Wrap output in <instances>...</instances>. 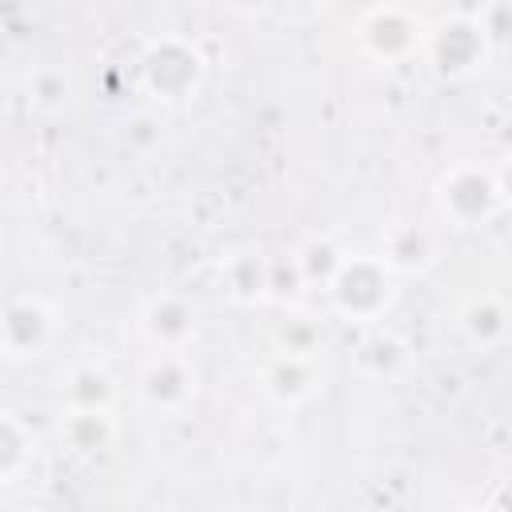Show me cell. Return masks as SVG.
Returning <instances> with one entry per match:
<instances>
[{
    "label": "cell",
    "instance_id": "cell-5",
    "mask_svg": "<svg viewBox=\"0 0 512 512\" xmlns=\"http://www.w3.org/2000/svg\"><path fill=\"white\" fill-rule=\"evenodd\" d=\"M428 24L400 8V4H376L356 20V44L376 64H404L424 48Z\"/></svg>",
    "mask_w": 512,
    "mask_h": 512
},
{
    "label": "cell",
    "instance_id": "cell-12",
    "mask_svg": "<svg viewBox=\"0 0 512 512\" xmlns=\"http://www.w3.org/2000/svg\"><path fill=\"white\" fill-rule=\"evenodd\" d=\"M456 324H460V336L472 348L496 352L508 340V304H504L500 292H476V296H468L460 304Z\"/></svg>",
    "mask_w": 512,
    "mask_h": 512
},
{
    "label": "cell",
    "instance_id": "cell-22",
    "mask_svg": "<svg viewBox=\"0 0 512 512\" xmlns=\"http://www.w3.org/2000/svg\"><path fill=\"white\" fill-rule=\"evenodd\" d=\"M476 20H480V28H484L488 44L500 52V48H504V40H508V4H504V0H488V4L476 12Z\"/></svg>",
    "mask_w": 512,
    "mask_h": 512
},
{
    "label": "cell",
    "instance_id": "cell-21",
    "mask_svg": "<svg viewBox=\"0 0 512 512\" xmlns=\"http://www.w3.org/2000/svg\"><path fill=\"white\" fill-rule=\"evenodd\" d=\"M304 288L308 284H304V276L296 268V256L292 252L272 256V264H268V300H296Z\"/></svg>",
    "mask_w": 512,
    "mask_h": 512
},
{
    "label": "cell",
    "instance_id": "cell-20",
    "mask_svg": "<svg viewBox=\"0 0 512 512\" xmlns=\"http://www.w3.org/2000/svg\"><path fill=\"white\" fill-rule=\"evenodd\" d=\"M124 148L136 152V156H152L160 144H164V120L156 112H132L124 132H120Z\"/></svg>",
    "mask_w": 512,
    "mask_h": 512
},
{
    "label": "cell",
    "instance_id": "cell-13",
    "mask_svg": "<svg viewBox=\"0 0 512 512\" xmlns=\"http://www.w3.org/2000/svg\"><path fill=\"white\" fill-rule=\"evenodd\" d=\"M352 364L364 380H396L408 368V340L384 324H368L364 340L352 352Z\"/></svg>",
    "mask_w": 512,
    "mask_h": 512
},
{
    "label": "cell",
    "instance_id": "cell-8",
    "mask_svg": "<svg viewBox=\"0 0 512 512\" xmlns=\"http://www.w3.org/2000/svg\"><path fill=\"white\" fill-rule=\"evenodd\" d=\"M140 328H144V340L156 352H184L196 336V308L180 292H160L144 304Z\"/></svg>",
    "mask_w": 512,
    "mask_h": 512
},
{
    "label": "cell",
    "instance_id": "cell-6",
    "mask_svg": "<svg viewBox=\"0 0 512 512\" xmlns=\"http://www.w3.org/2000/svg\"><path fill=\"white\" fill-rule=\"evenodd\" d=\"M136 392L156 412H184L196 400V364L188 352H152L136 376Z\"/></svg>",
    "mask_w": 512,
    "mask_h": 512
},
{
    "label": "cell",
    "instance_id": "cell-1",
    "mask_svg": "<svg viewBox=\"0 0 512 512\" xmlns=\"http://www.w3.org/2000/svg\"><path fill=\"white\" fill-rule=\"evenodd\" d=\"M324 296H328V308L340 320L380 324V316L388 312V304L396 296V276H392V268L380 256L352 252V256H344V264L328 280Z\"/></svg>",
    "mask_w": 512,
    "mask_h": 512
},
{
    "label": "cell",
    "instance_id": "cell-4",
    "mask_svg": "<svg viewBox=\"0 0 512 512\" xmlns=\"http://www.w3.org/2000/svg\"><path fill=\"white\" fill-rule=\"evenodd\" d=\"M140 80H144V92L164 100V104L188 100L204 80V56L184 36H160L144 48Z\"/></svg>",
    "mask_w": 512,
    "mask_h": 512
},
{
    "label": "cell",
    "instance_id": "cell-16",
    "mask_svg": "<svg viewBox=\"0 0 512 512\" xmlns=\"http://www.w3.org/2000/svg\"><path fill=\"white\" fill-rule=\"evenodd\" d=\"M72 100V76L64 64H36L28 72V104L44 116L64 112Z\"/></svg>",
    "mask_w": 512,
    "mask_h": 512
},
{
    "label": "cell",
    "instance_id": "cell-18",
    "mask_svg": "<svg viewBox=\"0 0 512 512\" xmlns=\"http://www.w3.org/2000/svg\"><path fill=\"white\" fill-rule=\"evenodd\" d=\"M28 456H32V432L24 428L20 416L0 412V484L16 480L28 464Z\"/></svg>",
    "mask_w": 512,
    "mask_h": 512
},
{
    "label": "cell",
    "instance_id": "cell-2",
    "mask_svg": "<svg viewBox=\"0 0 512 512\" xmlns=\"http://www.w3.org/2000/svg\"><path fill=\"white\" fill-rule=\"evenodd\" d=\"M436 208L456 228H484L508 208V192L496 184L492 168L460 160L436 180Z\"/></svg>",
    "mask_w": 512,
    "mask_h": 512
},
{
    "label": "cell",
    "instance_id": "cell-23",
    "mask_svg": "<svg viewBox=\"0 0 512 512\" xmlns=\"http://www.w3.org/2000/svg\"><path fill=\"white\" fill-rule=\"evenodd\" d=\"M272 0H228V8H236V12H244V16H256V12H264Z\"/></svg>",
    "mask_w": 512,
    "mask_h": 512
},
{
    "label": "cell",
    "instance_id": "cell-15",
    "mask_svg": "<svg viewBox=\"0 0 512 512\" xmlns=\"http://www.w3.org/2000/svg\"><path fill=\"white\" fill-rule=\"evenodd\" d=\"M64 408H116V380L100 360H76L64 372Z\"/></svg>",
    "mask_w": 512,
    "mask_h": 512
},
{
    "label": "cell",
    "instance_id": "cell-3",
    "mask_svg": "<svg viewBox=\"0 0 512 512\" xmlns=\"http://www.w3.org/2000/svg\"><path fill=\"white\" fill-rule=\"evenodd\" d=\"M420 52L428 56V64L440 80H464L496 56V48L488 44L476 16H444L436 28H428Z\"/></svg>",
    "mask_w": 512,
    "mask_h": 512
},
{
    "label": "cell",
    "instance_id": "cell-11",
    "mask_svg": "<svg viewBox=\"0 0 512 512\" xmlns=\"http://www.w3.org/2000/svg\"><path fill=\"white\" fill-rule=\"evenodd\" d=\"M56 432H60V444L68 452H76V456H100L120 436L116 408H64Z\"/></svg>",
    "mask_w": 512,
    "mask_h": 512
},
{
    "label": "cell",
    "instance_id": "cell-10",
    "mask_svg": "<svg viewBox=\"0 0 512 512\" xmlns=\"http://www.w3.org/2000/svg\"><path fill=\"white\" fill-rule=\"evenodd\" d=\"M268 264L272 256L264 248H232L220 260V284L224 296L240 308H256L268 300Z\"/></svg>",
    "mask_w": 512,
    "mask_h": 512
},
{
    "label": "cell",
    "instance_id": "cell-14",
    "mask_svg": "<svg viewBox=\"0 0 512 512\" xmlns=\"http://www.w3.org/2000/svg\"><path fill=\"white\" fill-rule=\"evenodd\" d=\"M380 260L392 268V276H420L436 260V240L424 224H392L380 240Z\"/></svg>",
    "mask_w": 512,
    "mask_h": 512
},
{
    "label": "cell",
    "instance_id": "cell-19",
    "mask_svg": "<svg viewBox=\"0 0 512 512\" xmlns=\"http://www.w3.org/2000/svg\"><path fill=\"white\" fill-rule=\"evenodd\" d=\"M324 344L320 336V324L312 316H300V312H288L280 324H276V352H300V356H316Z\"/></svg>",
    "mask_w": 512,
    "mask_h": 512
},
{
    "label": "cell",
    "instance_id": "cell-17",
    "mask_svg": "<svg viewBox=\"0 0 512 512\" xmlns=\"http://www.w3.org/2000/svg\"><path fill=\"white\" fill-rule=\"evenodd\" d=\"M292 256H296V268H300L304 284H308V288L316 284V288L324 292V288H328V280L336 276V268L344 264V256H348V252H344L332 236H308Z\"/></svg>",
    "mask_w": 512,
    "mask_h": 512
},
{
    "label": "cell",
    "instance_id": "cell-7",
    "mask_svg": "<svg viewBox=\"0 0 512 512\" xmlns=\"http://www.w3.org/2000/svg\"><path fill=\"white\" fill-rule=\"evenodd\" d=\"M52 332H56V312L36 292H20L0 308V352L12 360L40 356Z\"/></svg>",
    "mask_w": 512,
    "mask_h": 512
},
{
    "label": "cell",
    "instance_id": "cell-9",
    "mask_svg": "<svg viewBox=\"0 0 512 512\" xmlns=\"http://www.w3.org/2000/svg\"><path fill=\"white\" fill-rule=\"evenodd\" d=\"M260 388L272 404L280 408H300L320 392V364L316 356H300V352H276L264 372H260Z\"/></svg>",
    "mask_w": 512,
    "mask_h": 512
}]
</instances>
